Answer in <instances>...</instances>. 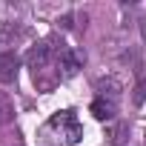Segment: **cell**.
I'll return each mask as SVG.
<instances>
[{"label":"cell","mask_w":146,"mask_h":146,"mask_svg":"<svg viewBox=\"0 0 146 146\" xmlns=\"http://www.w3.org/2000/svg\"><path fill=\"white\" fill-rule=\"evenodd\" d=\"M83 137V123L72 109L54 112L40 129H37V143L40 146H75Z\"/></svg>","instance_id":"cell-1"},{"label":"cell","mask_w":146,"mask_h":146,"mask_svg":"<svg viewBox=\"0 0 146 146\" xmlns=\"http://www.w3.org/2000/svg\"><path fill=\"white\" fill-rule=\"evenodd\" d=\"M63 43L54 46V40H43V43H35L26 54V63L32 69V78L37 83V89L49 92L57 80H60V66H57V54H60Z\"/></svg>","instance_id":"cell-2"},{"label":"cell","mask_w":146,"mask_h":146,"mask_svg":"<svg viewBox=\"0 0 146 146\" xmlns=\"http://www.w3.org/2000/svg\"><path fill=\"white\" fill-rule=\"evenodd\" d=\"M83 63H86V52L78 49V46H63L60 54H57V66H60L63 78H75L78 72L83 69Z\"/></svg>","instance_id":"cell-3"},{"label":"cell","mask_w":146,"mask_h":146,"mask_svg":"<svg viewBox=\"0 0 146 146\" xmlns=\"http://www.w3.org/2000/svg\"><path fill=\"white\" fill-rule=\"evenodd\" d=\"M17 66H20V60H17L15 52H3L0 54V83L17 80Z\"/></svg>","instance_id":"cell-4"},{"label":"cell","mask_w":146,"mask_h":146,"mask_svg":"<svg viewBox=\"0 0 146 146\" xmlns=\"http://www.w3.org/2000/svg\"><path fill=\"white\" fill-rule=\"evenodd\" d=\"M92 115L98 120H112L117 115V100H109V98H95L92 100Z\"/></svg>","instance_id":"cell-5"},{"label":"cell","mask_w":146,"mask_h":146,"mask_svg":"<svg viewBox=\"0 0 146 146\" xmlns=\"http://www.w3.org/2000/svg\"><path fill=\"white\" fill-rule=\"evenodd\" d=\"M120 83L115 80V78H106V80H98V92H100V98H109V100H115L117 95H120Z\"/></svg>","instance_id":"cell-6"},{"label":"cell","mask_w":146,"mask_h":146,"mask_svg":"<svg viewBox=\"0 0 146 146\" xmlns=\"http://www.w3.org/2000/svg\"><path fill=\"white\" fill-rule=\"evenodd\" d=\"M12 115H15L12 98H9L6 92H0V126H3V123H9V120H12Z\"/></svg>","instance_id":"cell-7"},{"label":"cell","mask_w":146,"mask_h":146,"mask_svg":"<svg viewBox=\"0 0 146 146\" xmlns=\"http://www.w3.org/2000/svg\"><path fill=\"white\" fill-rule=\"evenodd\" d=\"M143 100H146V80H140L135 89V103H143Z\"/></svg>","instance_id":"cell-8"},{"label":"cell","mask_w":146,"mask_h":146,"mask_svg":"<svg viewBox=\"0 0 146 146\" xmlns=\"http://www.w3.org/2000/svg\"><path fill=\"white\" fill-rule=\"evenodd\" d=\"M123 135H126V126H117V129L112 132V143H123V140H126Z\"/></svg>","instance_id":"cell-9"}]
</instances>
